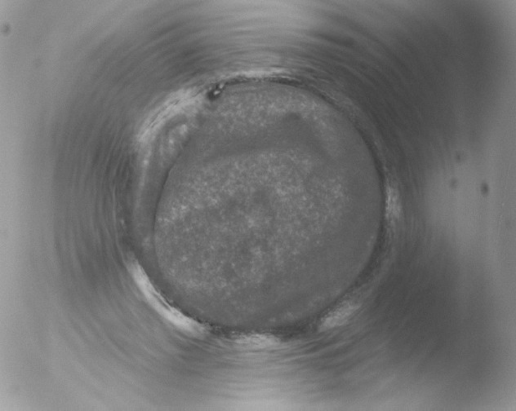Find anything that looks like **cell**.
<instances>
[{
  "label": "cell",
  "mask_w": 516,
  "mask_h": 411,
  "mask_svg": "<svg viewBox=\"0 0 516 411\" xmlns=\"http://www.w3.org/2000/svg\"><path fill=\"white\" fill-rule=\"evenodd\" d=\"M131 274L148 304L167 322L177 330L194 337L204 336L208 329L172 305L152 285L144 270L137 264H132Z\"/></svg>",
  "instance_id": "1"
},
{
  "label": "cell",
  "mask_w": 516,
  "mask_h": 411,
  "mask_svg": "<svg viewBox=\"0 0 516 411\" xmlns=\"http://www.w3.org/2000/svg\"><path fill=\"white\" fill-rule=\"evenodd\" d=\"M357 308L356 305L352 302L341 303L322 318L320 328L322 330L328 331L345 324L354 315Z\"/></svg>",
  "instance_id": "2"
},
{
  "label": "cell",
  "mask_w": 516,
  "mask_h": 411,
  "mask_svg": "<svg viewBox=\"0 0 516 411\" xmlns=\"http://www.w3.org/2000/svg\"><path fill=\"white\" fill-rule=\"evenodd\" d=\"M396 192H391L390 197L388 198V208H389V212L393 215H395L396 217L397 215L400 214L401 212V206L400 203H398V199L397 198Z\"/></svg>",
  "instance_id": "3"
}]
</instances>
